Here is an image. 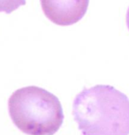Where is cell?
<instances>
[{
	"mask_svg": "<svg viewBox=\"0 0 129 135\" xmlns=\"http://www.w3.org/2000/svg\"><path fill=\"white\" fill-rule=\"evenodd\" d=\"M90 0H40L46 17L59 26L78 22L85 15Z\"/></svg>",
	"mask_w": 129,
	"mask_h": 135,
	"instance_id": "obj_3",
	"label": "cell"
},
{
	"mask_svg": "<svg viewBox=\"0 0 129 135\" xmlns=\"http://www.w3.org/2000/svg\"><path fill=\"white\" fill-rule=\"evenodd\" d=\"M26 4V0H0V12H12Z\"/></svg>",
	"mask_w": 129,
	"mask_h": 135,
	"instance_id": "obj_4",
	"label": "cell"
},
{
	"mask_svg": "<svg viewBox=\"0 0 129 135\" xmlns=\"http://www.w3.org/2000/svg\"><path fill=\"white\" fill-rule=\"evenodd\" d=\"M8 112L14 124L28 135H53L64 121L59 99L36 86L17 90L8 99Z\"/></svg>",
	"mask_w": 129,
	"mask_h": 135,
	"instance_id": "obj_2",
	"label": "cell"
},
{
	"mask_svg": "<svg viewBox=\"0 0 129 135\" xmlns=\"http://www.w3.org/2000/svg\"><path fill=\"white\" fill-rule=\"evenodd\" d=\"M126 24H127V27L129 30V8L127 12V15H126Z\"/></svg>",
	"mask_w": 129,
	"mask_h": 135,
	"instance_id": "obj_5",
	"label": "cell"
},
{
	"mask_svg": "<svg viewBox=\"0 0 129 135\" xmlns=\"http://www.w3.org/2000/svg\"><path fill=\"white\" fill-rule=\"evenodd\" d=\"M82 135H128L129 99L109 85L84 88L73 103Z\"/></svg>",
	"mask_w": 129,
	"mask_h": 135,
	"instance_id": "obj_1",
	"label": "cell"
}]
</instances>
